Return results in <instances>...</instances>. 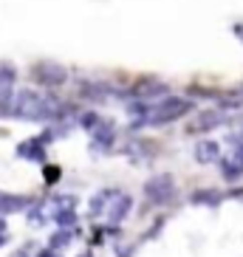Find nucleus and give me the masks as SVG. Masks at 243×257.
<instances>
[{"mask_svg": "<svg viewBox=\"0 0 243 257\" xmlns=\"http://www.w3.org/2000/svg\"><path fill=\"white\" fill-rule=\"evenodd\" d=\"M218 156H220L218 142H201V144H195V161H201V164H209V161H215Z\"/></svg>", "mask_w": 243, "mask_h": 257, "instance_id": "5", "label": "nucleus"}, {"mask_svg": "<svg viewBox=\"0 0 243 257\" xmlns=\"http://www.w3.org/2000/svg\"><path fill=\"white\" fill-rule=\"evenodd\" d=\"M54 110H57V105L46 102L43 96H37L31 91L17 93V99H15V116H20V119H46Z\"/></svg>", "mask_w": 243, "mask_h": 257, "instance_id": "1", "label": "nucleus"}, {"mask_svg": "<svg viewBox=\"0 0 243 257\" xmlns=\"http://www.w3.org/2000/svg\"><path fill=\"white\" fill-rule=\"evenodd\" d=\"M71 243V229L62 226L60 232H57V237H51V249H62V246H68Z\"/></svg>", "mask_w": 243, "mask_h": 257, "instance_id": "12", "label": "nucleus"}, {"mask_svg": "<svg viewBox=\"0 0 243 257\" xmlns=\"http://www.w3.org/2000/svg\"><path fill=\"white\" fill-rule=\"evenodd\" d=\"M3 229H6V223H3V220H0V232H3Z\"/></svg>", "mask_w": 243, "mask_h": 257, "instance_id": "21", "label": "nucleus"}, {"mask_svg": "<svg viewBox=\"0 0 243 257\" xmlns=\"http://www.w3.org/2000/svg\"><path fill=\"white\" fill-rule=\"evenodd\" d=\"M190 107H192L190 99H164L159 107H153L147 119H150V124H164V121H173L178 116H184Z\"/></svg>", "mask_w": 243, "mask_h": 257, "instance_id": "2", "label": "nucleus"}, {"mask_svg": "<svg viewBox=\"0 0 243 257\" xmlns=\"http://www.w3.org/2000/svg\"><path fill=\"white\" fill-rule=\"evenodd\" d=\"M60 178V170L57 167H46V181H57Z\"/></svg>", "mask_w": 243, "mask_h": 257, "instance_id": "16", "label": "nucleus"}, {"mask_svg": "<svg viewBox=\"0 0 243 257\" xmlns=\"http://www.w3.org/2000/svg\"><path fill=\"white\" fill-rule=\"evenodd\" d=\"M3 243H6V234H0V246H3Z\"/></svg>", "mask_w": 243, "mask_h": 257, "instance_id": "19", "label": "nucleus"}, {"mask_svg": "<svg viewBox=\"0 0 243 257\" xmlns=\"http://www.w3.org/2000/svg\"><path fill=\"white\" fill-rule=\"evenodd\" d=\"M128 209H130V198L128 195H116V204H113V209H107V218L122 220L125 215H128Z\"/></svg>", "mask_w": 243, "mask_h": 257, "instance_id": "7", "label": "nucleus"}, {"mask_svg": "<svg viewBox=\"0 0 243 257\" xmlns=\"http://www.w3.org/2000/svg\"><path fill=\"white\" fill-rule=\"evenodd\" d=\"M12 257H26V254H23V251H17V254H12Z\"/></svg>", "mask_w": 243, "mask_h": 257, "instance_id": "20", "label": "nucleus"}, {"mask_svg": "<svg viewBox=\"0 0 243 257\" xmlns=\"http://www.w3.org/2000/svg\"><path fill=\"white\" fill-rule=\"evenodd\" d=\"M93 121H96V116H82V127H93Z\"/></svg>", "mask_w": 243, "mask_h": 257, "instance_id": "17", "label": "nucleus"}, {"mask_svg": "<svg viewBox=\"0 0 243 257\" xmlns=\"http://www.w3.org/2000/svg\"><path fill=\"white\" fill-rule=\"evenodd\" d=\"M145 195L153 204H167L170 198H173V178L170 175H156V178H150L145 184Z\"/></svg>", "mask_w": 243, "mask_h": 257, "instance_id": "3", "label": "nucleus"}, {"mask_svg": "<svg viewBox=\"0 0 243 257\" xmlns=\"http://www.w3.org/2000/svg\"><path fill=\"white\" fill-rule=\"evenodd\" d=\"M220 201V195H215V192H195V195H192V204H218Z\"/></svg>", "mask_w": 243, "mask_h": 257, "instance_id": "14", "label": "nucleus"}, {"mask_svg": "<svg viewBox=\"0 0 243 257\" xmlns=\"http://www.w3.org/2000/svg\"><path fill=\"white\" fill-rule=\"evenodd\" d=\"M17 156H23V159H34V161H43L46 150H43V144L40 142H23L17 147Z\"/></svg>", "mask_w": 243, "mask_h": 257, "instance_id": "6", "label": "nucleus"}, {"mask_svg": "<svg viewBox=\"0 0 243 257\" xmlns=\"http://www.w3.org/2000/svg\"><path fill=\"white\" fill-rule=\"evenodd\" d=\"M107 198H113V192H110V189H105V192H102V195H96L91 201V212L93 215H99V212H105V201Z\"/></svg>", "mask_w": 243, "mask_h": 257, "instance_id": "13", "label": "nucleus"}, {"mask_svg": "<svg viewBox=\"0 0 243 257\" xmlns=\"http://www.w3.org/2000/svg\"><path fill=\"white\" fill-rule=\"evenodd\" d=\"M136 93L147 99V96H153V93H164V85H161V82H139Z\"/></svg>", "mask_w": 243, "mask_h": 257, "instance_id": "9", "label": "nucleus"}, {"mask_svg": "<svg viewBox=\"0 0 243 257\" xmlns=\"http://www.w3.org/2000/svg\"><path fill=\"white\" fill-rule=\"evenodd\" d=\"M232 164H235L237 170H243V144L235 147V153H232Z\"/></svg>", "mask_w": 243, "mask_h": 257, "instance_id": "15", "label": "nucleus"}, {"mask_svg": "<svg viewBox=\"0 0 243 257\" xmlns=\"http://www.w3.org/2000/svg\"><path fill=\"white\" fill-rule=\"evenodd\" d=\"M12 82H15V68L3 62V65H0V93L6 91V88H9Z\"/></svg>", "mask_w": 243, "mask_h": 257, "instance_id": "11", "label": "nucleus"}, {"mask_svg": "<svg viewBox=\"0 0 243 257\" xmlns=\"http://www.w3.org/2000/svg\"><path fill=\"white\" fill-rule=\"evenodd\" d=\"M215 124H220V116L218 113H204L201 116V121H198V124H192V133H195V130H206V127H215Z\"/></svg>", "mask_w": 243, "mask_h": 257, "instance_id": "10", "label": "nucleus"}, {"mask_svg": "<svg viewBox=\"0 0 243 257\" xmlns=\"http://www.w3.org/2000/svg\"><path fill=\"white\" fill-rule=\"evenodd\" d=\"M34 76L43 85H62L65 82V68L62 65H54V62H37L34 65Z\"/></svg>", "mask_w": 243, "mask_h": 257, "instance_id": "4", "label": "nucleus"}, {"mask_svg": "<svg viewBox=\"0 0 243 257\" xmlns=\"http://www.w3.org/2000/svg\"><path fill=\"white\" fill-rule=\"evenodd\" d=\"M54 220L60 223V226H76V212L74 209H54Z\"/></svg>", "mask_w": 243, "mask_h": 257, "instance_id": "8", "label": "nucleus"}, {"mask_svg": "<svg viewBox=\"0 0 243 257\" xmlns=\"http://www.w3.org/2000/svg\"><path fill=\"white\" fill-rule=\"evenodd\" d=\"M40 257H54V251H43V254H40Z\"/></svg>", "mask_w": 243, "mask_h": 257, "instance_id": "18", "label": "nucleus"}]
</instances>
